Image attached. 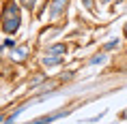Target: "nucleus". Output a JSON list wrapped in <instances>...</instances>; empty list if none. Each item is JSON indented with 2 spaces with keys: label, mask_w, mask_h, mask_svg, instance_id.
Returning <instances> with one entry per match:
<instances>
[{
  "label": "nucleus",
  "mask_w": 127,
  "mask_h": 124,
  "mask_svg": "<svg viewBox=\"0 0 127 124\" xmlns=\"http://www.w3.org/2000/svg\"><path fill=\"white\" fill-rule=\"evenodd\" d=\"M121 2H123V0H114V4H116V7H119V4H121Z\"/></svg>",
  "instance_id": "nucleus-17"
},
{
  "label": "nucleus",
  "mask_w": 127,
  "mask_h": 124,
  "mask_svg": "<svg viewBox=\"0 0 127 124\" xmlns=\"http://www.w3.org/2000/svg\"><path fill=\"white\" fill-rule=\"evenodd\" d=\"M65 116H69V109H60V111H56V113H47V116H41V118H37L34 122H37V124L54 122V120H60V118H65Z\"/></svg>",
  "instance_id": "nucleus-6"
},
{
  "label": "nucleus",
  "mask_w": 127,
  "mask_h": 124,
  "mask_svg": "<svg viewBox=\"0 0 127 124\" xmlns=\"http://www.w3.org/2000/svg\"><path fill=\"white\" fill-rule=\"evenodd\" d=\"M28 58H30V45H28V43L15 45L13 49H11V56H9V60H11L13 64H24Z\"/></svg>",
  "instance_id": "nucleus-3"
},
{
  "label": "nucleus",
  "mask_w": 127,
  "mask_h": 124,
  "mask_svg": "<svg viewBox=\"0 0 127 124\" xmlns=\"http://www.w3.org/2000/svg\"><path fill=\"white\" fill-rule=\"evenodd\" d=\"M121 118H123V120H127V111H125V113H121Z\"/></svg>",
  "instance_id": "nucleus-16"
},
{
  "label": "nucleus",
  "mask_w": 127,
  "mask_h": 124,
  "mask_svg": "<svg viewBox=\"0 0 127 124\" xmlns=\"http://www.w3.org/2000/svg\"><path fill=\"white\" fill-rule=\"evenodd\" d=\"M119 47H121V39L114 36V39H110L108 43H103V52H114V49H119Z\"/></svg>",
  "instance_id": "nucleus-8"
},
{
  "label": "nucleus",
  "mask_w": 127,
  "mask_h": 124,
  "mask_svg": "<svg viewBox=\"0 0 127 124\" xmlns=\"http://www.w3.org/2000/svg\"><path fill=\"white\" fill-rule=\"evenodd\" d=\"M101 4H108V2H112V0H99Z\"/></svg>",
  "instance_id": "nucleus-15"
},
{
  "label": "nucleus",
  "mask_w": 127,
  "mask_h": 124,
  "mask_svg": "<svg viewBox=\"0 0 127 124\" xmlns=\"http://www.w3.org/2000/svg\"><path fill=\"white\" fill-rule=\"evenodd\" d=\"M45 52L58 53V56H67V53H69V43H67V41H58V43H54V45H47Z\"/></svg>",
  "instance_id": "nucleus-5"
},
{
  "label": "nucleus",
  "mask_w": 127,
  "mask_h": 124,
  "mask_svg": "<svg viewBox=\"0 0 127 124\" xmlns=\"http://www.w3.org/2000/svg\"><path fill=\"white\" fill-rule=\"evenodd\" d=\"M82 9H86V11H91V13H95V7H97V0H80Z\"/></svg>",
  "instance_id": "nucleus-12"
},
{
  "label": "nucleus",
  "mask_w": 127,
  "mask_h": 124,
  "mask_svg": "<svg viewBox=\"0 0 127 124\" xmlns=\"http://www.w3.org/2000/svg\"><path fill=\"white\" fill-rule=\"evenodd\" d=\"M17 2L26 9L28 13H37V2H39V0H17Z\"/></svg>",
  "instance_id": "nucleus-9"
},
{
  "label": "nucleus",
  "mask_w": 127,
  "mask_h": 124,
  "mask_svg": "<svg viewBox=\"0 0 127 124\" xmlns=\"http://www.w3.org/2000/svg\"><path fill=\"white\" fill-rule=\"evenodd\" d=\"M71 77H73V71H65L63 75H60V81H69Z\"/></svg>",
  "instance_id": "nucleus-13"
},
{
  "label": "nucleus",
  "mask_w": 127,
  "mask_h": 124,
  "mask_svg": "<svg viewBox=\"0 0 127 124\" xmlns=\"http://www.w3.org/2000/svg\"><path fill=\"white\" fill-rule=\"evenodd\" d=\"M106 58H108V56H106V52H101V53H95V56H93V58H91V60H88V64H103V62H106Z\"/></svg>",
  "instance_id": "nucleus-11"
},
{
  "label": "nucleus",
  "mask_w": 127,
  "mask_h": 124,
  "mask_svg": "<svg viewBox=\"0 0 127 124\" xmlns=\"http://www.w3.org/2000/svg\"><path fill=\"white\" fill-rule=\"evenodd\" d=\"M22 4L17 0H4L0 11V28L4 34H17L22 28Z\"/></svg>",
  "instance_id": "nucleus-1"
},
{
  "label": "nucleus",
  "mask_w": 127,
  "mask_h": 124,
  "mask_svg": "<svg viewBox=\"0 0 127 124\" xmlns=\"http://www.w3.org/2000/svg\"><path fill=\"white\" fill-rule=\"evenodd\" d=\"M41 66L45 69V71H52L56 66H63L65 64V56H58V53H52V52H45V56L39 60Z\"/></svg>",
  "instance_id": "nucleus-4"
},
{
  "label": "nucleus",
  "mask_w": 127,
  "mask_h": 124,
  "mask_svg": "<svg viewBox=\"0 0 127 124\" xmlns=\"http://www.w3.org/2000/svg\"><path fill=\"white\" fill-rule=\"evenodd\" d=\"M47 79V75L45 73H37V77H30V81H28V86L30 88H37V86H41L43 81Z\"/></svg>",
  "instance_id": "nucleus-10"
},
{
  "label": "nucleus",
  "mask_w": 127,
  "mask_h": 124,
  "mask_svg": "<svg viewBox=\"0 0 127 124\" xmlns=\"http://www.w3.org/2000/svg\"><path fill=\"white\" fill-rule=\"evenodd\" d=\"M17 45V41L13 39V34H4V39H2V45H0V52L7 53V49H13Z\"/></svg>",
  "instance_id": "nucleus-7"
},
{
  "label": "nucleus",
  "mask_w": 127,
  "mask_h": 124,
  "mask_svg": "<svg viewBox=\"0 0 127 124\" xmlns=\"http://www.w3.org/2000/svg\"><path fill=\"white\" fill-rule=\"evenodd\" d=\"M69 11V0H47V19L50 21H56V19H63Z\"/></svg>",
  "instance_id": "nucleus-2"
},
{
  "label": "nucleus",
  "mask_w": 127,
  "mask_h": 124,
  "mask_svg": "<svg viewBox=\"0 0 127 124\" xmlns=\"http://www.w3.org/2000/svg\"><path fill=\"white\" fill-rule=\"evenodd\" d=\"M123 36L127 39V21H125V26H123Z\"/></svg>",
  "instance_id": "nucleus-14"
}]
</instances>
